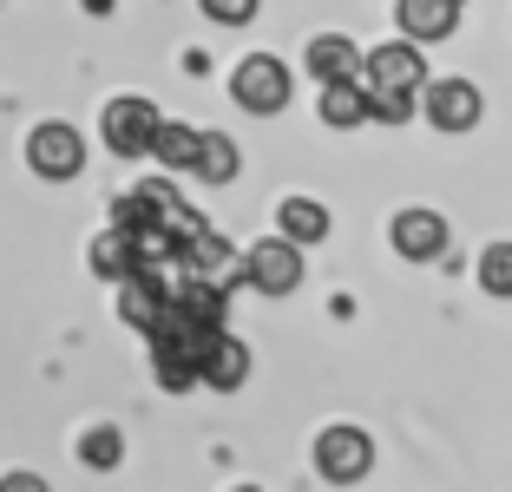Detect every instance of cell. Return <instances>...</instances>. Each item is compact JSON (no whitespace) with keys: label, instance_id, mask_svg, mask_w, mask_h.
Segmentation results:
<instances>
[{"label":"cell","instance_id":"obj_1","mask_svg":"<svg viewBox=\"0 0 512 492\" xmlns=\"http://www.w3.org/2000/svg\"><path fill=\"white\" fill-rule=\"evenodd\" d=\"M316 473L329 479V486H362V479L375 473V440H368L362 427H322Z\"/></svg>","mask_w":512,"mask_h":492},{"label":"cell","instance_id":"obj_2","mask_svg":"<svg viewBox=\"0 0 512 492\" xmlns=\"http://www.w3.org/2000/svg\"><path fill=\"white\" fill-rule=\"evenodd\" d=\"M230 92H237L243 112H256V119H276L289 105V66L276 60V53H250V60L230 73Z\"/></svg>","mask_w":512,"mask_h":492},{"label":"cell","instance_id":"obj_3","mask_svg":"<svg viewBox=\"0 0 512 492\" xmlns=\"http://www.w3.org/2000/svg\"><path fill=\"white\" fill-rule=\"evenodd\" d=\"M158 105L151 99H132V92H125V99H112L106 105V119H99V138H106L112 151H119V158H151V145H158Z\"/></svg>","mask_w":512,"mask_h":492},{"label":"cell","instance_id":"obj_4","mask_svg":"<svg viewBox=\"0 0 512 492\" xmlns=\"http://www.w3.org/2000/svg\"><path fill=\"white\" fill-rule=\"evenodd\" d=\"M27 164H33V178L66 184V178H79V171H86V138H79L66 119H46L40 132L27 138Z\"/></svg>","mask_w":512,"mask_h":492},{"label":"cell","instance_id":"obj_5","mask_svg":"<svg viewBox=\"0 0 512 492\" xmlns=\"http://www.w3.org/2000/svg\"><path fill=\"white\" fill-rule=\"evenodd\" d=\"M355 79L362 86H407V92H421L427 86V53H421V40H388V46H368L362 53V66H355Z\"/></svg>","mask_w":512,"mask_h":492},{"label":"cell","instance_id":"obj_6","mask_svg":"<svg viewBox=\"0 0 512 492\" xmlns=\"http://www.w3.org/2000/svg\"><path fill=\"white\" fill-rule=\"evenodd\" d=\"M243 283L263 296H289L302 283V243L289 237H263L256 250H243Z\"/></svg>","mask_w":512,"mask_h":492},{"label":"cell","instance_id":"obj_7","mask_svg":"<svg viewBox=\"0 0 512 492\" xmlns=\"http://www.w3.org/2000/svg\"><path fill=\"white\" fill-rule=\"evenodd\" d=\"M421 112L434 132H473L480 125V86H467V79H427Z\"/></svg>","mask_w":512,"mask_h":492},{"label":"cell","instance_id":"obj_8","mask_svg":"<svg viewBox=\"0 0 512 492\" xmlns=\"http://www.w3.org/2000/svg\"><path fill=\"white\" fill-rule=\"evenodd\" d=\"M250 368H256L250 342H237V335H224V328H217V335H211V348H204V361H197V388L237 394L243 381H250Z\"/></svg>","mask_w":512,"mask_h":492},{"label":"cell","instance_id":"obj_9","mask_svg":"<svg viewBox=\"0 0 512 492\" xmlns=\"http://www.w3.org/2000/svg\"><path fill=\"white\" fill-rule=\"evenodd\" d=\"M165 302H171V283L158 276V263H145V269H132L119 283V315L138 328V335H151L158 328V315H165Z\"/></svg>","mask_w":512,"mask_h":492},{"label":"cell","instance_id":"obj_10","mask_svg":"<svg viewBox=\"0 0 512 492\" xmlns=\"http://www.w3.org/2000/svg\"><path fill=\"white\" fill-rule=\"evenodd\" d=\"M394 250L407 256V263H434L440 250H447V217H440V210H394Z\"/></svg>","mask_w":512,"mask_h":492},{"label":"cell","instance_id":"obj_11","mask_svg":"<svg viewBox=\"0 0 512 492\" xmlns=\"http://www.w3.org/2000/svg\"><path fill=\"white\" fill-rule=\"evenodd\" d=\"M460 7H467V0H394V20H401L407 40L434 46V40H447V33L460 27Z\"/></svg>","mask_w":512,"mask_h":492},{"label":"cell","instance_id":"obj_12","mask_svg":"<svg viewBox=\"0 0 512 492\" xmlns=\"http://www.w3.org/2000/svg\"><path fill=\"white\" fill-rule=\"evenodd\" d=\"M86 263H92V276H99V283H125L132 269H145V250H138V230L112 224L106 237H92Z\"/></svg>","mask_w":512,"mask_h":492},{"label":"cell","instance_id":"obj_13","mask_svg":"<svg viewBox=\"0 0 512 492\" xmlns=\"http://www.w3.org/2000/svg\"><path fill=\"white\" fill-rule=\"evenodd\" d=\"M184 269H197V276H211V283H224V289L243 283V256L230 250L217 230H197V237L184 243Z\"/></svg>","mask_w":512,"mask_h":492},{"label":"cell","instance_id":"obj_14","mask_svg":"<svg viewBox=\"0 0 512 492\" xmlns=\"http://www.w3.org/2000/svg\"><path fill=\"white\" fill-rule=\"evenodd\" d=\"M322 125H329V132H355V125L368 119V86L355 73H342V79H322Z\"/></svg>","mask_w":512,"mask_h":492},{"label":"cell","instance_id":"obj_15","mask_svg":"<svg viewBox=\"0 0 512 492\" xmlns=\"http://www.w3.org/2000/svg\"><path fill=\"white\" fill-rule=\"evenodd\" d=\"M302 66H309V79H342V73H355L362 66V46L348 40V33H316V40L302 46Z\"/></svg>","mask_w":512,"mask_h":492},{"label":"cell","instance_id":"obj_16","mask_svg":"<svg viewBox=\"0 0 512 492\" xmlns=\"http://www.w3.org/2000/svg\"><path fill=\"white\" fill-rule=\"evenodd\" d=\"M151 374H158L165 394H191L197 388V355L178 348V342H165V335H151Z\"/></svg>","mask_w":512,"mask_h":492},{"label":"cell","instance_id":"obj_17","mask_svg":"<svg viewBox=\"0 0 512 492\" xmlns=\"http://www.w3.org/2000/svg\"><path fill=\"white\" fill-rule=\"evenodd\" d=\"M276 224H283L289 243H322L329 237V204H316V197H283V210H276Z\"/></svg>","mask_w":512,"mask_h":492},{"label":"cell","instance_id":"obj_18","mask_svg":"<svg viewBox=\"0 0 512 492\" xmlns=\"http://www.w3.org/2000/svg\"><path fill=\"white\" fill-rule=\"evenodd\" d=\"M237 138L230 132H204L197 138V164H191V178H204V184H230L237 178Z\"/></svg>","mask_w":512,"mask_h":492},{"label":"cell","instance_id":"obj_19","mask_svg":"<svg viewBox=\"0 0 512 492\" xmlns=\"http://www.w3.org/2000/svg\"><path fill=\"white\" fill-rule=\"evenodd\" d=\"M197 125H158V145H151V158L165 164V171H178V178H191V164H197Z\"/></svg>","mask_w":512,"mask_h":492},{"label":"cell","instance_id":"obj_20","mask_svg":"<svg viewBox=\"0 0 512 492\" xmlns=\"http://www.w3.org/2000/svg\"><path fill=\"white\" fill-rule=\"evenodd\" d=\"M414 112H421V92H407V86H368V119L407 125Z\"/></svg>","mask_w":512,"mask_h":492},{"label":"cell","instance_id":"obj_21","mask_svg":"<svg viewBox=\"0 0 512 492\" xmlns=\"http://www.w3.org/2000/svg\"><path fill=\"white\" fill-rule=\"evenodd\" d=\"M79 460H86L92 473H112V466L125 460V440H119V427H92L86 440H79Z\"/></svg>","mask_w":512,"mask_h":492},{"label":"cell","instance_id":"obj_22","mask_svg":"<svg viewBox=\"0 0 512 492\" xmlns=\"http://www.w3.org/2000/svg\"><path fill=\"white\" fill-rule=\"evenodd\" d=\"M480 289L486 296H512V243H486L480 250Z\"/></svg>","mask_w":512,"mask_h":492},{"label":"cell","instance_id":"obj_23","mask_svg":"<svg viewBox=\"0 0 512 492\" xmlns=\"http://www.w3.org/2000/svg\"><path fill=\"white\" fill-rule=\"evenodd\" d=\"M197 7H204V14L217 20V27H250L263 0H197Z\"/></svg>","mask_w":512,"mask_h":492},{"label":"cell","instance_id":"obj_24","mask_svg":"<svg viewBox=\"0 0 512 492\" xmlns=\"http://www.w3.org/2000/svg\"><path fill=\"white\" fill-rule=\"evenodd\" d=\"M112 224H125V230H151V224H158V210H151L145 204V197H119V204H112Z\"/></svg>","mask_w":512,"mask_h":492},{"label":"cell","instance_id":"obj_25","mask_svg":"<svg viewBox=\"0 0 512 492\" xmlns=\"http://www.w3.org/2000/svg\"><path fill=\"white\" fill-rule=\"evenodd\" d=\"M138 197H145V204L158 210V217H165V210H178V204H184V197H178V184H171V178H145V184H138Z\"/></svg>","mask_w":512,"mask_h":492},{"label":"cell","instance_id":"obj_26","mask_svg":"<svg viewBox=\"0 0 512 492\" xmlns=\"http://www.w3.org/2000/svg\"><path fill=\"white\" fill-rule=\"evenodd\" d=\"M79 7H86V14H112V7H119V0H79Z\"/></svg>","mask_w":512,"mask_h":492}]
</instances>
